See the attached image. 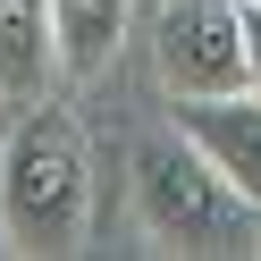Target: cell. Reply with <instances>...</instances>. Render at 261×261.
Returning <instances> with one entry per match:
<instances>
[{
  "label": "cell",
  "mask_w": 261,
  "mask_h": 261,
  "mask_svg": "<svg viewBox=\"0 0 261 261\" xmlns=\"http://www.w3.org/2000/svg\"><path fill=\"white\" fill-rule=\"evenodd\" d=\"M0 85L34 101L59 85V42H51V0H0Z\"/></svg>",
  "instance_id": "6"
},
{
  "label": "cell",
  "mask_w": 261,
  "mask_h": 261,
  "mask_svg": "<svg viewBox=\"0 0 261 261\" xmlns=\"http://www.w3.org/2000/svg\"><path fill=\"white\" fill-rule=\"evenodd\" d=\"M126 25L135 9L126 0H51V42H59V85H93V76L118 68Z\"/></svg>",
  "instance_id": "5"
},
{
  "label": "cell",
  "mask_w": 261,
  "mask_h": 261,
  "mask_svg": "<svg viewBox=\"0 0 261 261\" xmlns=\"http://www.w3.org/2000/svg\"><path fill=\"white\" fill-rule=\"evenodd\" d=\"M135 211L152 227V244H169V253H261V211L177 126L135 152Z\"/></svg>",
  "instance_id": "2"
},
{
  "label": "cell",
  "mask_w": 261,
  "mask_h": 261,
  "mask_svg": "<svg viewBox=\"0 0 261 261\" xmlns=\"http://www.w3.org/2000/svg\"><path fill=\"white\" fill-rule=\"evenodd\" d=\"M244 68H253V93H261V0H244Z\"/></svg>",
  "instance_id": "7"
},
{
  "label": "cell",
  "mask_w": 261,
  "mask_h": 261,
  "mask_svg": "<svg viewBox=\"0 0 261 261\" xmlns=\"http://www.w3.org/2000/svg\"><path fill=\"white\" fill-rule=\"evenodd\" d=\"M9 101H17V93H9V85H0V118H9Z\"/></svg>",
  "instance_id": "8"
},
{
  "label": "cell",
  "mask_w": 261,
  "mask_h": 261,
  "mask_svg": "<svg viewBox=\"0 0 261 261\" xmlns=\"http://www.w3.org/2000/svg\"><path fill=\"white\" fill-rule=\"evenodd\" d=\"M93 219V160L68 110H25L0 143V244L9 253H76Z\"/></svg>",
  "instance_id": "1"
},
{
  "label": "cell",
  "mask_w": 261,
  "mask_h": 261,
  "mask_svg": "<svg viewBox=\"0 0 261 261\" xmlns=\"http://www.w3.org/2000/svg\"><path fill=\"white\" fill-rule=\"evenodd\" d=\"M177 135L261 211V93L253 85L244 93H194V101H177Z\"/></svg>",
  "instance_id": "4"
},
{
  "label": "cell",
  "mask_w": 261,
  "mask_h": 261,
  "mask_svg": "<svg viewBox=\"0 0 261 261\" xmlns=\"http://www.w3.org/2000/svg\"><path fill=\"white\" fill-rule=\"evenodd\" d=\"M152 76L169 101L194 93H244V0H160L152 17Z\"/></svg>",
  "instance_id": "3"
}]
</instances>
